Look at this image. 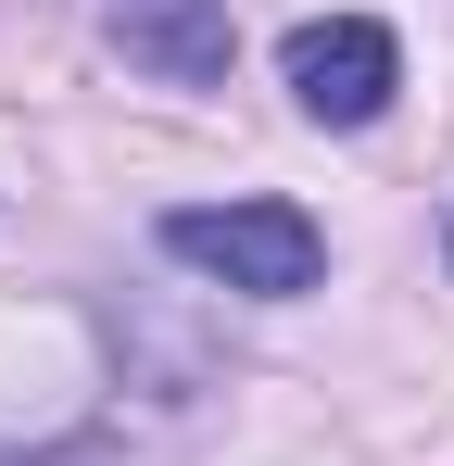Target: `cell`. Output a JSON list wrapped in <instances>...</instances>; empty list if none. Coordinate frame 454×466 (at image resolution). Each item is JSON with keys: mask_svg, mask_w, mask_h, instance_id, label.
I'll use <instances>...</instances> for the list:
<instances>
[{"mask_svg": "<svg viewBox=\"0 0 454 466\" xmlns=\"http://www.w3.org/2000/svg\"><path fill=\"white\" fill-rule=\"evenodd\" d=\"M88 25H101V51L151 88H227L240 64V25H227V0H88Z\"/></svg>", "mask_w": 454, "mask_h": 466, "instance_id": "3", "label": "cell"}, {"mask_svg": "<svg viewBox=\"0 0 454 466\" xmlns=\"http://www.w3.org/2000/svg\"><path fill=\"white\" fill-rule=\"evenodd\" d=\"M442 265H454V215H442Z\"/></svg>", "mask_w": 454, "mask_h": 466, "instance_id": "5", "label": "cell"}, {"mask_svg": "<svg viewBox=\"0 0 454 466\" xmlns=\"http://www.w3.org/2000/svg\"><path fill=\"white\" fill-rule=\"evenodd\" d=\"M278 76H291V101L315 127H378L391 88H404V38L378 13H303L278 38Z\"/></svg>", "mask_w": 454, "mask_h": 466, "instance_id": "2", "label": "cell"}, {"mask_svg": "<svg viewBox=\"0 0 454 466\" xmlns=\"http://www.w3.org/2000/svg\"><path fill=\"white\" fill-rule=\"evenodd\" d=\"M164 252H177L190 278L240 290V303H303V290L328 278V228H315L303 202H177V215H164Z\"/></svg>", "mask_w": 454, "mask_h": 466, "instance_id": "1", "label": "cell"}, {"mask_svg": "<svg viewBox=\"0 0 454 466\" xmlns=\"http://www.w3.org/2000/svg\"><path fill=\"white\" fill-rule=\"evenodd\" d=\"M0 466H127L114 441H51V454H0Z\"/></svg>", "mask_w": 454, "mask_h": 466, "instance_id": "4", "label": "cell"}]
</instances>
